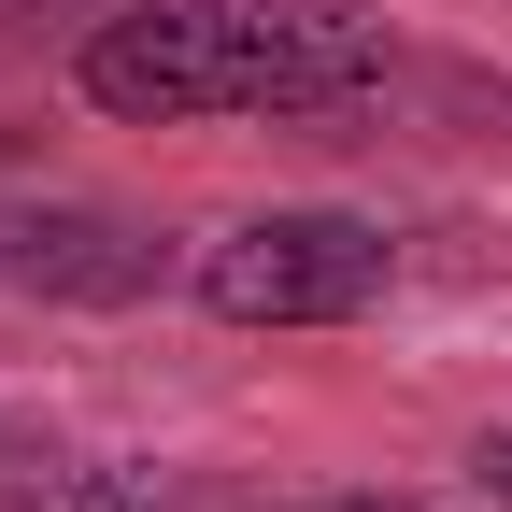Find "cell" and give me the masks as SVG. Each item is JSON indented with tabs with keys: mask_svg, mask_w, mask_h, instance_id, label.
<instances>
[{
	"mask_svg": "<svg viewBox=\"0 0 512 512\" xmlns=\"http://www.w3.org/2000/svg\"><path fill=\"white\" fill-rule=\"evenodd\" d=\"M399 271V242L370 214H328V200H285V214H242L200 242V313L228 328H356Z\"/></svg>",
	"mask_w": 512,
	"mask_h": 512,
	"instance_id": "obj_2",
	"label": "cell"
},
{
	"mask_svg": "<svg viewBox=\"0 0 512 512\" xmlns=\"http://www.w3.org/2000/svg\"><path fill=\"white\" fill-rule=\"evenodd\" d=\"M0 285H43V299H143L157 285V242L128 214L86 200H0Z\"/></svg>",
	"mask_w": 512,
	"mask_h": 512,
	"instance_id": "obj_3",
	"label": "cell"
},
{
	"mask_svg": "<svg viewBox=\"0 0 512 512\" xmlns=\"http://www.w3.org/2000/svg\"><path fill=\"white\" fill-rule=\"evenodd\" d=\"M328 512H427V498H328Z\"/></svg>",
	"mask_w": 512,
	"mask_h": 512,
	"instance_id": "obj_5",
	"label": "cell"
},
{
	"mask_svg": "<svg viewBox=\"0 0 512 512\" xmlns=\"http://www.w3.org/2000/svg\"><path fill=\"white\" fill-rule=\"evenodd\" d=\"M484 484H498V498H512V427H498V441H484Z\"/></svg>",
	"mask_w": 512,
	"mask_h": 512,
	"instance_id": "obj_4",
	"label": "cell"
},
{
	"mask_svg": "<svg viewBox=\"0 0 512 512\" xmlns=\"http://www.w3.org/2000/svg\"><path fill=\"white\" fill-rule=\"evenodd\" d=\"M399 72L370 0H128L86 29L72 86L128 128H242V114H342Z\"/></svg>",
	"mask_w": 512,
	"mask_h": 512,
	"instance_id": "obj_1",
	"label": "cell"
}]
</instances>
